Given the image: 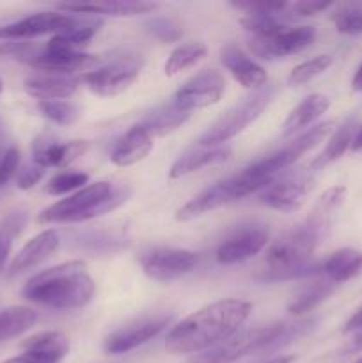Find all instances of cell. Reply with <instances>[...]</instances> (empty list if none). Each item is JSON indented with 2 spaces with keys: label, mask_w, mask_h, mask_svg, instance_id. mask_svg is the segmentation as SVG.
Returning a JSON list of instances; mask_svg holds the SVG:
<instances>
[{
  "label": "cell",
  "mask_w": 362,
  "mask_h": 363,
  "mask_svg": "<svg viewBox=\"0 0 362 363\" xmlns=\"http://www.w3.org/2000/svg\"><path fill=\"white\" fill-rule=\"evenodd\" d=\"M251 311L252 305L248 301L231 298L194 312L167 333V353L199 354L216 346L240 330Z\"/></svg>",
  "instance_id": "6da1fadb"
},
{
  "label": "cell",
  "mask_w": 362,
  "mask_h": 363,
  "mask_svg": "<svg viewBox=\"0 0 362 363\" xmlns=\"http://www.w3.org/2000/svg\"><path fill=\"white\" fill-rule=\"evenodd\" d=\"M94 280L82 261H67L39 272L23 287V298L41 307L82 308L94 296Z\"/></svg>",
  "instance_id": "7a4b0ae2"
},
{
  "label": "cell",
  "mask_w": 362,
  "mask_h": 363,
  "mask_svg": "<svg viewBox=\"0 0 362 363\" xmlns=\"http://www.w3.org/2000/svg\"><path fill=\"white\" fill-rule=\"evenodd\" d=\"M284 328L286 323H272V325L241 330L216 346L199 354H192L187 363H233L251 354L275 353V344L283 335Z\"/></svg>",
  "instance_id": "3957f363"
},
{
  "label": "cell",
  "mask_w": 362,
  "mask_h": 363,
  "mask_svg": "<svg viewBox=\"0 0 362 363\" xmlns=\"http://www.w3.org/2000/svg\"><path fill=\"white\" fill-rule=\"evenodd\" d=\"M273 96H275V87L268 85L254 94L247 96L241 99L238 105L227 110L226 116L220 117L216 123H213L204 133L199 137L197 145L199 147H215V145H224L227 140L236 137L238 133L245 130L248 124L254 123L259 116L266 110V106L272 103Z\"/></svg>",
  "instance_id": "277c9868"
},
{
  "label": "cell",
  "mask_w": 362,
  "mask_h": 363,
  "mask_svg": "<svg viewBox=\"0 0 362 363\" xmlns=\"http://www.w3.org/2000/svg\"><path fill=\"white\" fill-rule=\"evenodd\" d=\"M322 225L309 220L304 225L293 227L284 233L270 245L266 252V262L273 272H286V269L302 268L309 264V259L318 247L322 236Z\"/></svg>",
  "instance_id": "5b68a950"
},
{
  "label": "cell",
  "mask_w": 362,
  "mask_h": 363,
  "mask_svg": "<svg viewBox=\"0 0 362 363\" xmlns=\"http://www.w3.org/2000/svg\"><path fill=\"white\" fill-rule=\"evenodd\" d=\"M332 126L334 124L330 123V121L316 124V126H312L309 131L298 135L295 140H291L290 144L284 145V147L279 149L277 152H272V155L265 156V158L258 160V162H254L252 165H248L247 170L256 177V179H259L263 184L268 186V184L273 183L287 167L293 165L300 156H304L305 152L314 149L319 142L325 140V137L330 133Z\"/></svg>",
  "instance_id": "8992f818"
},
{
  "label": "cell",
  "mask_w": 362,
  "mask_h": 363,
  "mask_svg": "<svg viewBox=\"0 0 362 363\" xmlns=\"http://www.w3.org/2000/svg\"><path fill=\"white\" fill-rule=\"evenodd\" d=\"M142 62L135 53H116L103 59L102 66L84 74L89 91L102 98H110L126 91L141 73Z\"/></svg>",
  "instance_id": "52a82bcc"
},
{
  "label": "cell",
  "mask_w": 362,
  "mask_h": 363,
  "mask_svg": "<svg viewBox=\"0 0 362 363\" xmlns=\"http://www.w3.org/2000/svg\"><path fill=\"white\" fill-rule=\"evenodd\" d=\"M114 188L110 183L99 181V183L87 184L82 190L75 191L70 197L62 199V201L55 202L45 211L39 213L38 222L39 223H73V222H87L89 215L92 209L105 201Z\"/></svg>",
  "instance_id": "ba28073f"
},
{
  "label": "cell",
  "mask_w": 362,
  "mask_h": 363,
  "mask_svg": "<svg viewBox=\"0 0 362 363\" xmlns=\"http://www.w3.org/2000/svg\"><path fill=\"white\" fill-rule=\"evenodd\" d=\"M172 321L174 314H167V312L142 315L110 333L103 347L109 354H123L133 351L158 337Z\"/></svg>",
  "instance_id": "9c48e42d"
},
{
  "label": "cell",
  "mask_w": 362,
  "mask_h": 363,
  "mask_svg": "<svg viewBox=\"0 0 362 363\" xmlns=\"http://www.w3.org/2000/svg\"><path fill=\"white\" fill-rule=\"evenodd\" d=\"M224 91H226L224 74L216 69H202L177 89L172 101L185 112H194L219 103Z\"/></svg>",
  "instance_id": "30bf717a"
},
{
  "label": "cell",
  "mask_w": 362,
  "mask_h": 363,
  "mask_svg": "<svg viewBox=\"0 0 362 363\" xmlns=\"http://www.w3.org/2000/svg\"><path fill=\"white\" fill-rule=\"evenodd\" d=\"M199 255L180 248H153L141 257L142 272L156 282H172L195 269Z\"/></svg>",
  "instance_id": "8fae6325"
},
{
  "label": "cell",
  "mask_w": 362,
  "mask_h": 363,
  "mask_svg": "<svg viewBox=\"0 0 362 363\" xmlns=\"http://www.w3.org/2000/svg\"><path fill=\"white\" fill-rule=\"evenodd\" d=\"M316 38V28L309 25L300 27H290L287 25L284 30L270 35V38H251L248 39V48L259 59H284L300 53Z\"/></svg>",
  "instance_id": "7c38bea8"
},
{
  "label": "cell",
  "mask_w": 362,
  "mask_h": 363,
  "mask_svg": "<svg viewBox=\"0 0 362 363\" xmlns=\"http://www.w3.org/2000/svg\"><path fill=\"white\" fill-rule=\"evenodd\" d=\"M25 62L34 66L35 69L48 71L59 77L78 73V71H92L102 66L103 59L98 55H89L84 52H62V50H53L50 46L43 48H32L31 53L25 57Z\"/></svg>",
  "instance_id": "4fadbf2b"
},
{
  "label": "cell",
  "mask_w": 362,
  "mask_h": 363,
  "mask_svg": "<svg viewBox=\"0 0 362 363\" xmlns=\"http://www.w3.org/2000/svg\"><path fill=\"white\" fill-rule=\"evenodd\" d=\"M270 233L265 225L248 223L238 227L216 248V261L220 264H238L258 255L268 245Z\"/></svg>",
  "instance_id": "5bb4252c"
},
{
  "label": "cell",
  "mask_w": 362,
  "mask_h": 363,
  "mask_svg": "<svg viewBox=\"0 0 362 363\" xmlns=\"http://www.w3.org/2000/svg\"><path fill=\"white\" fill-rule=\"evenodd\" d=\"M243 197H247V194L241 188L238 176L227 177V179L219 181L213 186L206 188L204 191L195 195L192 201H188L183 208L177 209L176 220L177 222H190V220L199 218V216L206 215L213 209H219Z\"/></svg>",
  "instance_id": "9a60e30c"
},
{
  "label": "cell",
  "mask_w": 362,
  "mask_h": 363,
  "mask_svg": "<svg viewBox=\"0 0 362 363\" xmlns=\"http://www.w3.org/2000/svg\"><path fill=\"white\" fill-rule=\"evenodd\" d=\"M312 177L298 172L293 176L277 177L259 195V202L266 208L280 213H295L304 206L305 197L311 190Z\"/></svg>",
  "instance_id": "2e32d148"
},
{
  "label": "cell",
  "mask_w": 362,
  "mask_h": 363,
  "mask_svg": "<svg viewBox=\"0 0 362 363\" xmlns=\"http://www.w3.org/2000/svg\"><path fill=\"white\" fill-rule=\"evenodd\" d=\"M71 14L59 11H45L35 13L27 18L13 21V23L0 25V39L6 41H25V39L41 38L46 34H59L70 25Z\"/></svg>",
  "instance_id": "e0dca14e"
},
{
  "label": "cell",
  "mask_w": 362,
  "mask_h": 363,
  "mask_svg": "<svg viewBox=\"0 0 362 363\" xmlns=\"http://www.w3.org/2000/svg\"><path fill=\"white\" fill-rule=\"evenodd\" d=\"M60 245L59 233L53 229L43 230L38 236L32 238L31 241L25 243V247L14 255V259L11 261V264L7 266V277L14 279V277H20L23 273L31 272V269L38 268L39 264L46 261L50 255H53L57 252Z\"/></svg>",
  "instance_id": "ac0fdd59"
},
{
  "label": "cell",
  "mask_w": 362,
  "mask_h": 363,
  "mask_svg": "<svg viewBox=\"0 0 362 363\" xmlns=\"http://www.w3.org/2000/svg\"><path fill=\"white\" fill-rule=\"evenodd\" d=\"M89 151L87 140L57 142L52 138L39 137L32 144V162L43 167H67Z\"/></svg>",
  "instance_id": "d6986e66"
},
{
  "label": "cell",
  "mask_w": 362,
  "mask_h": 363,
  "mask_svg": "<svg viewBox=\"0 0 362 363\" xmlns=\"http://www.w3.org/2000/svg\"><path fill=\"white\" fill-rule=\"evenodd\" d=\"M220 60H222L224 67L233 74L234 80L245 89H254L259 91L266 85V71L265 67L259 66L256 60H252L247 53L236 45L229 43V45L222 46L220 50Z\"/></svg>",
  "instance_id": "ffe728a7"
},
{
  "label": "cell",
  "mask_w": 362,
  "mask_h": 363,
  "mask_svg": "<svg viewBox=\"0 0 362 363\" xmlns=\"http://www.w3.org/2000/svg\"><path fill=\"white\" fill-rule=\"evenodd\" d=\"M62 13L71 14H110V16H135V14L151 13L158 7L155 2L146 0H103V2H87V4H59Z\"/></svg>",
  "instance_id": "44dd1931"
},
{
  "label": "cell",
  "mask_w": 362,
  "mask_h": 363,
  "mask_svg": "<svg viewBox=\"0 0 362 363\" xmlns=\"http://www.w3.org/2000/svg\"><path fill=\"white\" fill-rule=\"evenodd\" d=\"M153 151V137L141 126H131L114 145L110 160L117 167H130L142 162Z\"/></svg>",
  "instance_id": "7402d4cb"
},
{
  "label": "cell",
  "mask_w": 362,
  "mask_h": 363,
  "mask_svg": "<svg viewBox=\"0 0 362 363\" xmlns=\"http://www.w3.org/2000/svg\"><path fill=\"white\" fill-rule=\"evenodd\" d=\"M231 156L229 145H215V147H194L181 155L176 162L172 163L169 170L170 179H181L185 176L197 172V170L206 169V167L219 165L226 162Z\"/></svg>",
  "instance_id": "603a6c76"
},
{
  "label": "cell",
  "mask_w": 362,
  "mask_h": 363,
  "mask_svg": "<svg viewBox=\"0 0 362 363\" xmlns=\"http://www.w3.org/2000/svg\"><path fill=\"white\" fill-rule=\"evenodd\" d=\"M77 78L59 77V74H46V77H31L25 80L23 89L28 96L39 101H53V99H67L77 94Z\"/></svg>",
  "instance_id": "cb8c5ba5"
},
{
  "label": "cell",
  "mask_w": 362,
  "mask_h": 363,
  "mask_svg": "<svg viewBox=\"0 0 362 363\" xmlns=\"http://www.w3.org/2000/svg\"><path fill=\"white\" fill-rule=\"evenodd\" d=\"M322 275L332 284H343L362 273V252L355 248H341L319 262Z\"/></svg>",
  "instance_id": "d4e9b609"
},
{
  "label": "cell",
  "mask_w": 362,
  "mask_h": 363,
  "mask_svg": "<svg viewBox=\"0 0 362 363\" xmlns=\"http://www.w3.org/2000/svg\"><path fill=\"white\" fill-rule=\"evenodd\" d=\"M330 99L323 94H309L295 106L283 124V137H291L297 131L311 126L329 110Z\"/></svg>",
  "instance_id": "484cf974"
},
{
  "label": "cell",
  "mask_w": 362,
  "mask_h": 363,
  "mask_svg": "<svg viewBox=\"0 0 362 363\" xmlns=\"http://www.w3.org/2000/svg\"><path fill=\"white\" fill-rule=\"evenodd\" d=\"M192 113L185 112L180 106L174 105V101L165 103V105H160L158 108L151 110L148 116H144V119L141 121V126L155 137H165V135L174 133L176 130H180L188 119H190Z\"/></svg>",
  "instance_id": "4316f807"
},
{
  "label": "cell",
  "mask_w": 362,
  "mask_h": 363,
  "mask_svg": "<svg viewBox=\"0 0 362 363\" xmlns=\"http://www.w3.org/2000/svg\"><path fill=\"white\" fill-rule=\"evenodd\" d=\"M358 128L361 126H358L357 119H355V117H348V119L334 131L329 144H327L325 151H323L322 155L314 160V163H312V169H323V167L330 165V163H334L336 160H339L341 156L348 151V147H351V144H353L355 137H357L358 133Z\"/></svg>",
  "instance_id": "83f0119b"
},
{
  "label": "cell",
  "mask_w": 362,
  "mask_h": 363,
  "mask_svg": "<svg viewBox=\"0 0 362 363\" xmlns=\"http://www.w3.org/2000/svg\"><path fill=\"white\" fill-rule=\"evenodd\" d=\"M334 291H336V284H332L330 280H312L311 284L300 287L295 293V296L287 303V311L293 315L307 314V312L314 311L319 303H323Z\"/></svg>",
  "instance_id": "f1b7e54d"
},
{
  "label": "cell",
  "mask_w": 362,
  "mask_h": 363,
  "mask_svg": "<svg viewBox=\"0 0 362 363\" xmlns=\"http://www.w3.org/2000/svg\"><path fill=\"white\" fill-rule=\"evenodd\" d=\"M21 350L45 354V357L53 358V360L59 363L70 353V340L60 332H39L35 335L28 337L21 344Z\"/></svg>",
  "instance_id": "f546056e"
},
{
  "label": "cell",
  "mask_w": 362,
  "mask_h": 363,
  "mask_svg": "<svg viewBox=\"0 0 362 363\" xmlns=\"http://www.w3.org/2000/svg\"><path fill=\"white\" fill-rule=\"evenodd\" d=\"M38 321V312L27 307H7L0 311V339L6 340L20 337Z\"/></svg>",
  "instance_id": "4dcf8cb0"
},
{
  "label": "cell",
  "mask_w": 362,
  "mask_h": 363,
  "mask_svg": "<svg viewBox=\"0 0 362 363\" xmlns=\"http://www.w3.org/2000/svg\"><path fill=\"white\" fill-rule=\"evenodd\" d=\"M206 52H208L206 45L201 41H190L180 45L169 55L165 66H163V71H165L167 77H176V74L183 73L185 69H190L192 66H195L206 55Z\"/></svg>",
  "instance_id": "1f68e13d"
},
{
  "label": "cell",
  "mask_w": 362,
  "mask_h": 363,
  "mask_svg": "<svg viewBox=\"0 0 362 363\" xmlns=\"http://www.w3.org/2000/svg\"><path fill=\"white\" fill-rule=\"evenodd\" d=\"M25 223H27V213L25 211L9 213V215L0 222V273L6 269L14 238L20 236Z\"/></svg>",
  "instance_id": "d6a6232c"
},
{
  "label": "cell",
  "mask_w": 362,
  "mask_h": 363,
  "mask_svg": "<svg viewBox=\"0 0 362 363\" xmlns=\"http://www.w3.org/2000/svg\"><path fill=\"white\" fill-rule=\"evenodd\" d=\"M38 110L52 123L59 124V126H70L75 124L80 117V110L70 101L64 99H53V101H39Z\"/></svg>",
  "instance_id": "836d02e7"
},
{
  "label": "cell",
  "mask_w": 362,
  "mask_h": 363,
  "mask_svg": "<svg viewBox=\"0 0 362 363\" xmlns=\"http://www.w3.org/2000/svg\"><path fill=\"white\" fill-rule=\"evenodd\" d=\"M332 66V57L330 55H318L312 59L305 60V62L298 64L287 77V84L290 85H304L307 82L314 80L322 73H325L329 67Z\"/></svg>",
  "instance_id": "e575fe53"
},
{
  "label": "cell",
  "mask_w": 362,
  "mask_h": 363,
  "mask_svg": "<svg viewBox=\"0 0 362 363\" xmlns=\"http://www.w3.org/2000/svg\"><path fill=\"white\" fill-rule=\"evenodd\" d=\"M144 28L153 39H156L160 43H174L177 39H181V35H183L181 25L174 18L167 16L149 18L144 23Z\"/></svg>",
  "instance_id": "d590c367"
},
{
  "label": "cell",
  "mask_w": 362,
  "mask_h": 363,
  "mask_svg": "<svg viewBox=\"0 0 362 363\" xmlns=\"http://www.w3.org/2000/svg\"><path fill=\"white\" fill-rule=\"evenodd\" d=\"M89 176L85 172H62L57 174L55 177L50 179V183L46 184V191L50 195H64L71 194L75 190H82V188L87 186Z\"/></svg>",
  "instance_id": "8d00e7d4"
},
{
  "label": "cell",
  "mask_w": 362,
  "mask_h": 363,
  "mask_svg": "<svg viewBox=\"0 0 362 363\" xmlns=\"http://www.w3.org/2000/svg\"><path fill=\"white\" fill-rule=\"evenodd\" d=\"M334 25H336L337 32H341V34L344 35L362 34V7H341V9L334 14Z\"/></svg>",
  "instance_id": "74e56055"
},
{
  "label": "cell",
  "mask_w": 362,
  "mask_h": 363,
  "mask_svg": "<svg viewBox=\"0 0 362 363\" xmlns=\"http://www.w3.org/2000/svg\"><path fill=\"white\" fill-rule=\"evenodd\" d=\"M20 162L21 155L16 145H11L2 152V156H0V188L6 186L16 176L18 170H20Z\"/></svg>",
  "instance_id": "f35d334b"
},
{
  "label": "cell",
  "mask_w": 362,
  "mask_h": 363,
  "mask_svg": "<svg viewBox=\"0 0 362 363\" xmlns=\"http://www.w3.org/2000/svg\"><path fill=\"white\" fill-rule=\"evenodd\" d=\"M332 6V2H322V0H298L290 4L287 13L291 18L295 16H316Z\"/></svg>",
  "instance_id": "ab89813d"
},
{
  "label": "cell",
  "mask_w": 362,
  "mask_h": 363,
  "mask_svg": "<svg viewBox=\"0 0 362 363\" xmlns=\"http://www.w3.org/2000/svg\"><path fill=\"white\" fill-rule=\"evenodd\" d=\"M43 176H45V169L32 162L31 165H25L18 170L16 186L20 190H31V188H34L43 179Z\"/></svg>",
  "instance_id": "60d3db41"
},
{
  "label": "cell",
  "mask_w": 362,
  "mask_h": 363,
  "mask_svg": "<svg viewBox=\"0 0 362 363\" xmlns=\"http://www.w3.org/2000/svg\"><path fill=\"white\" fill-rule=\"evenodd\" d=\"M344 332L353 333V340L348 346V351H358L362 350V308H358L350 319H348Z\"/></svg>",
  "instance_id": "b9f144b4"
},
{
  "label": "cell",
  "mask_w": 362,
  "mask_h": 363,
  "mask_svg": "<svg viewBox=\"0 0 362 363\" xmlns=\"http://www.w3.org/2000/svg\"><path fill=\"white\" fill-rule=\"evenodd\" d=\"M2 363H57V362L53 360V358L45 357V354L32 353V351H23V353L18 354V357L9 358V360Z\"/></svg>",
  "instance_id": "7bdbcfd3"
},
{
  "label": "cell",
  "mask_w": 362,
  "mask_h": 363,
  "mask_svg": "<svg viewBox=\"0 0 362 363\" xmlns=\"http://www.w3.org/2000/svg\"><path fill=\"white\" fill-rule=\"evenodd\" d=\"M351 87H353V91L362 92V64L358 66L357 73H355L353 80H351Z\"/></svg>",
  "instance_id": "ee69618b"
},
{
  "label": "cell",
  "mask_w": 362,
  "mask_h": 363,
  "mask_svg": "<svg viewBox=\"0 0 362 363\" xmlns=\"http://www.w3.org/2000/svg\"><path fill=\"white\" fill-rule=\"evenodd\" d=\"M295 362V357H275V358H270V360L266 362H261V363H293Z\"/></svg>",
  "instance_id": "f6af8a7d"
},
{
  "label": "cell",
  "mask_w": 362,
  "mask_h": 363,
  "mask_svg": "<svg viewBox=\"0 0 362 363\" xmlns=\"http://www.w3.org/2000/svg\"><path fill=\"white\" fill-rule=\"evenodd\" d=\"M351 149H353V151H362V126L358 128V133L357 137H355L353 144H351Z\"/></svg>",
  "instance_id": "bcb514c9"
},
{
  "label": "cell",
  "mask_w": 362,
  "mask_h": 363,
  "mask_svg": "<svg viewBox=\"0 0 362 363\" xmlns=\"http://www.w3.org/2000/svg\"><path fill=\"white\" fill-rule=\"evenodd\" d=\"M2 89H4V84H2V80H0V94H2Z\"/></svg>",
  "instance_id": "7dc6e473"
},
{
  "label": "cell",
  "mask_w": 362,
  "mask_h": 363,
  "mask_svg": "<svg viewBox=\"0 0 362 363\" xmlns=\"http://www.w3.org/2000/svg\"><path fill=\"white\" fill-rule=\"evenodd\" d=\"M353 363H362V358H358V360H357V362H353Z\"/></svg>",
  "instance_id": "c3c4849f"
},
{
  "label": "cell",
  "mask_w": 362,
  "mask_h": 363,
  "mask_svg": "<svg viewBox=\"0 0 362 363\" xmlns=\"http://www.w3.org/2000/svg\"><path fill=\"white\" fill-rule=\"evenodd\" d=\"M0 342H2V340H0Z\"/></svg>",
  "instance_id": "681fc988"
}]
</instances>
